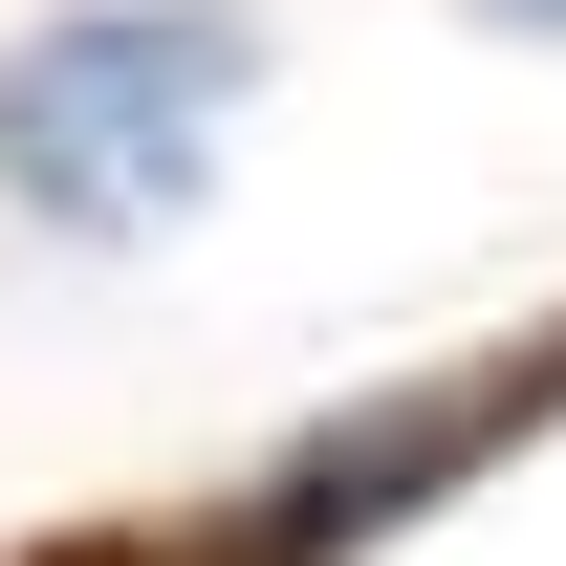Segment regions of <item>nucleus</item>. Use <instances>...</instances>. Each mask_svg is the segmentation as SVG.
Segmentation results:
<instances>
[{
  "instance_id": "f257e3e1",
  "label": "nucleus",
  "mask_w": 566,
  "mask_h": 566,
  "mask_svg": "<svg viewBox=\"0 0 566 566\" xmlns=\"http://www.w3.org/2000/svg\"><path fill=\"white\" fill-rule=\"evenodd\" d=\"M240 87H262L240 0H66L44 44H0V197L66 240H153V218H197Z\"/></svg>"
},
{
  "instance_id": "7ed1b4c3",
  "label": "nucleus",
  "mask_w": 566,
  "mask_h": 566,
  "mask_svg": "<svg viewBox=\"0 0 566 566\" xmlns=\"http://www.w3.org/2000/svg\"><path fill=\"white\" fill-rule=\"evenodd\" d=\"M480 22H566V0H480Z\"/></svg>"
},
{
  "instance_id": "f03ea898",
  "label": "nucleus",
  "mask_w": 566,
  "mask_h": 566,
  "mask_svg": "<svg viewBox=\"0 0 566 566\" xmlns=\"http://www.w3.org/2000/svg\"><path fill=\"white\" fill-rule=\"evenodd\" d=\"M545 392H566V349H523V370H458V392H392L370 436H327V458H283V480H262L240 566H327V545H370L392 501H436L458 458H480V436H523V415H545Z\"/></svg>"
}]
</instances>
